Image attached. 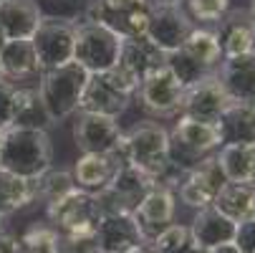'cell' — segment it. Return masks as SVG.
Returning <instances> with one entry per match:
<instances>
[{
	"label": "cell",
	"instance_id": "cell-31",
	"mask_svg": "<svg viewBox=\"0 0 255 253\" xmlns=\"http://www.w3.org/2000/svg\"><path fill=\"white\" fill-rule=\"evenodd\" d=\"M154 253H202V251L195 246L190 228L167 226L162 233L154 236Z\"/></svg>",
	"mask_w": 255,
	"mask_h": 253
},
{
	"label": "cell",
	"instance_id": "cell-8",
	"mask_svg": "<svg viewBox=\"0 0 255 253\" xmlns=\"http://www.w3.org/2000/svg\"><path fill=\"white\" fill-rule=\"evenodd\" d=\"M33 51L41 71H51L74 61V23L43 18L33 33Z\"/></svg>",
	"mask_w": 255,
	"mask_h": 253
},
{
	"label": "cell",
	"instance_id": "cell-13",
	"mask_svg": "<svg viewBox=\"0 0 255 253\" xmlns=\"http://www.w3.org/2000/svg\"><path fill=\"white\" fill-rule=\"evenodd\" d=\"M164 66H167V53H162L147 35H139V38H124V46H122V53L114 68H119L139 89V84L149 74H154V71Z\"/></svg>",
	"mask_w": 255,
	"mask_h": 253
},
{
	"label": "cell",
	"instance_id": "cell-30",
	"mask_svg": "<svg viewBox=\"0 0 255 253\" xmlns=\"http://www.w3.org/2000/svg\"><path fill=\"white\" fill-rule=\"evenodd\" d=\"M167 68L172 71V76H174L182 86H185V89L192 86V84H197L200 79L215 74V71H210V68H205L202 63H197L190 53H185L182 48L167 53Z\"/></svg>",
	"mask_w": 255,
	"mask_h": 253
},
{
	"label": "cell",
	"instance_id": "cell-26",
	"mask_svg": "<svg viewBox=\"0 0 255 253\" xmlns=\"http://www.w3.org/2000/svg\"><path fill=\"white\" fill-rule=\"evenodd\" d=\"M35 198H38V180H23L0 167V215L3 218Z\"/></svg>",
	"mask_w": 255,
	"mask_h": 253
},
{
	"label": "cell",
	"instance_id": "cell-44",
	"mask_svg": "<svg viewBox=\"0 0 255 253\" xmlns=\"http://www.w3.org/2000/svg\"><path fill=\"white\" fill-rule=\"evenodd\" d=\"M3 134H5V132H0V150H3Z\"/></svg>",
	"mask_w": 255,
	"mask_h": 253
},
{
	"label": "cell",
	"instance_id": "cell-16",
	"mask_svg": "<svg viewBox=\"0 0 255 253\" xmlns=\"http://www.w3.org/2000/svg\"><path fill=\"white\" fill-rule=\"evenodd\" d=\"M129 101H131V94L122 91L109 74H94L86 81V89L81 94V106L79 109L117 119L129 106Z\"/></svg>",
	"mask_w": 255,
	"mask_h": 253
},
{
	"label": "cell",
	"instance_id": "cell-39",
	"mask_svg": "<svg viewBox=\"0 0 255 253\" xmlns=\"http://www.w3.org/2000/svg\"><path fill=\"white\" fill-rule=\"evenodd\" d=\"M0 253H25V246L18 236L0 233Z\"/></svg>",
	"mask_w": 255,
	"mask_h": 253
},
{
	"label": "cell",
	"instance_id": "cell-14",
	"mask_svg": "<svg viewBox=\"0 0 255 253\" xmlns=\"http://www.w3.org/2000/svg\"><path fill=\"white\" fill-rule=\"evenodd\" d=\"M228 183L220 165H217L215 157H205L200 160V165H195L187 177L182 180V185H179V200L190 205V208H210L217 190H220L223 185Z\"/></svg>",
	"mask_w": 255,
	"mask_h": 253
},
{
	"label": "cell",
	"instance_id": "cell-46",
	"mask_svg": "<svg viewBox=\"0 0 255 253\" xmlns=\"http://www.w3.org/2000/svg\"><path fill=\"white\" fill-rule=\"evenodd\" d=\"M0 81H5V79H3V68H0Z\"/></svg>",
	"mask_w": 255,
	"mask_h": 253
},
{
	"label": "cell",
	"instance_id": "cell-40",
	"mask_svg": "<svg viewBox=\"0 0 255 253\" xmlns=\"http://www.w3.org/2000/svg\"><path fill=\"white\" fill-rule=\"evenodd\" d=\"M202 253H240L233 243H228V246H217V248H210V251H202Z\"/></svg>",
	"mask_w": 255,
	"mask_h": 253
},
{
	"label": "cell",
	"instance_id": "cell-20",
	"mask_svg": "<svg viewBox=\"0 0 255 253\" xmlns=\"http://www.w3.org/2000/svg\"><path fill=\"white\" fill-rule=\"evenodd\" d=\"M43 15L33 0H5L0 5V28L8 41H30Z\"/></svg>",
	"mask_w": 255,
	"mask_h": 253
},
{
	"label": "cell",
	"instance_id": "cell-50",
	"mask_svg": "<svg viewBox=\"0 0 255 253\" xmlns=\"http://www.w3.org/2000/svg\"><path fill=\"white\" fill-rule=\"evenodd\" d=\"M253 218H255V213H253Z\"/></svg>",
	"mask_w": 255,
	"mask_h": 253
},
{
	"label": "cell",
	"instance_id": "cell-29",
	"mask_svg": "<svg viewBox=\"0 0 255 253\" xmlns=\"http://www.w3.org/2000/svg\"><path fill=\"white\" fill-rule=\"evenodd\" d=\"M182 51L190 53L197 63H202L210 71H217V66L223 63L220 43H217L215 33L205 30V28H192V33L187 35V41L182 43Z\"/></svg>",
	"mask_w": 255,
	"mask_h": 253
},
{
	"label": "cell",
	"instance_id": "cell-19",
	"mask_svg": "<svg viewBox=\"0 0 255 253\" xmlns=\"http://www.w3.org/2000/svg\"><path fill=\"white\" fill-rule=\"evenodd\" d=\"M220 43L223 58H235L253 53V38H255V23L250 20L248 10H233L220 20V28L215 33Z\"/></svg>",
	"mask_w": 255,
	"mask_h": 253
},
{
	"label": "cell",
	"instance_id": "cell-43",
	"mask_svg": "<svg viewBox=\"0 0 255 253\" xmlns=\"http://www.w3.org/2000/svg\"><path fill=\"white\" fill-rule=\"evenodd\" d=\"M8 43V38H5V33H3V28H0V48H3Z\"/></svg>",
	"mask_w": 255,
	"mask_h": 253
},
{
	"label": "cell",
	"instance_id": "cell-35",
	"mask_svg": "<svg viewBox=\"0 0 255 253\" xmlns=\"http://www.w3.org/2000/svg\"><path fill=\"white\" fill-rule=\"evenodd\" d=\"M195 20L220 23L230 13V0H185Z\"/></svg>",
	"mask_w": 255,
	"mask_h": 253
},
{
	"label": "cell",
	"instance_id": "cell-9",
	"mask_svg": "<svg viewBox=\"0 0 255 253\" xmlns=\"http://www.w3.org/2000/svg\"><path fill=\"white\" fill-rule=\"evenodd\" d=\"M230 104H233V99L223 89L217 74H210V76H205L197 84H192V86L185 89V94H182V104H179V112H182V117H187V119L217 124Z\"/></svg>",
	"mask_w": 255,
	"mask_h": 253
},
{
	"label": "cell",
	"instance_id": "cell-41",
	"mask_svg": "<svg viewBox=\"0 0 255 253\" xmlns=\"http://www.w3.org/2000/svg\"><path fill=\"white\" fill-rule=\"evenodd\" d=\"M185 0H152V5H182Z\"/></svg>",
	"mask_w": 255,
	"mask_h": 253
},
{
	"label": "cell",
	"instance_id": "cell-42",
	"mask_svg": "<svg viewBox=\"0 0 255 253\" xmlns=\"http://www.w3.org/2000/svg\"><path fill=\"white\" fill-rule=\"evenodd\" d=\"M248 15H250V20L255 23V0H253V5H250V10H248Z\"/></svg>",
	"mask_w": 255,
	"mask_h": 253
},
{
	"label": "cell",
	"instance_id": "cell-25",
	"mask_svg": "<svg viewBox=\"0 0 255 253\" xmlns=\"http://www.w3.org/2000/svg\"><path fill=\"white\" fill-rule=\"evenodd\" d=\"M0 68H3V79L20 81L33 74H38V58H35L30 41H8L0 48Z\"/></svg>",
	"mask_w": 255,
	"mask_h": 253
},
{
	"label": "cell",
	"instance_id": "cell-45",
	"mask_svg": "<svg viewBox=\"0 0 255 253\" xmlns=\"http://www.w3.org/2000/svg\"><path fill=\"white\" fill-rule=\"evenodd\" d=\"M250 104V109H253V114H255V101H248Z\"/></svg>",
	"mask_w": 255,
	"mask_h": 253
},
{
	"label": "cell",
	"instance_id": "cell-2",
	"mask_svg": "<svg viewBox=\"0 0 255 253\" xmlns=\"http://www.w3.org/2000/svg\"><path fill=\"white\" fill-rule=\"evenodd\" d=\"M89 76L91 74H86L76 61L51 68V71H41L38 96L43 101V109H46L51 124L68 119L81 106V94L86 89Z\"/></svg>",
	"mask_w": 255,
	"mask_h": 253
},
{
	"label": "cell",
	"instance_id": "cell-7",
	"mask_svg": "<svg viewBox=\"0 0 255 253\" xmlns=\"http://www.w3.org/2000/svg\"><path fill=\"white\" fill-rule=\"evenodd\" d=\"M48 221L53 223V231L71 236V233H89L96 231L99 221H101V210L96 203V195L84 193V190H74L66 198L56 200L48 205Z\"/></svg>",
	"mask_w": 255,
	"mask_h": 253
},
{
	"label": "cell",
	"instance_id": "cell-10",
	"mask_svg": "<svg viewBox=\"0 0 255 253\" xmlns=\"http://www.w3.org/2000/svg\"><path fill=\"white\" fill-rule=\"evenodd\" d=\"M122 127L114 117L81 112L74 124V142L84 155H112L119 147Z\"/></svg>",
	"mask_w": 255,
	"mask_h": 253
},
{
	"label": "cell",
	"instance_id": "cell-48",
	"mask_svg": "<svg viewBox=\"0 0 255 253\" xmlns=\"http://www.w3.org/2000/svg\"><path fill=\"white\" fill-rule=\"evenodd\" d=\"M0 226H3V215H0Z\"/></svg>",
	"mask_w": 255,
	"mask_h": 253
},
{
	"label": "cell",
	"instance_id": "cell-5",
	"mask_svg": "<svg viewBox=\"0 0 255 253\" xmlns=\"http://www.w3.org/2000/svg\"><path fill=\"white\" fill-rule=\"evenodd\" d=\"M152 10V0H91L84 20L101 23L122 38H139L147 33Z\"/></svg>",
	"mask_w": 255,
	"mask_h": 253
},
{
	"label": "cell",
	"instance_id": "cell-11",
	"mask_svg": "<svg viewBox=\"0 0 255 253\" xmlns=\"http://www.w3.org/2000/svg\"><path fill=\"white\" fill-rule=\"evenodd\" d=\"M192 28L195 25H192L190 15L182 10V5H154L144 35H147L162 53H172V51L182 48V43L187 41Z\"/></svg>",
	"mask_w": 255,
	"mask_h": 253
},
{
	"label": "cell",
	"instance_id": "cell-33",
	"mask_svg": "<svg viewBox=\"0 0 255 253\" xmlns=\"http://www.w3.org/2000/svg\"><path fill=\"white\" fill-rule=\"evenodd\" d=\"M25 253H61V236L53 228H30L23 238Z\"/></svg>",
	"mask_w": 255,
	"mask_h": 253
},
{
	"label": "cell",
	"instance_id": "cell-51",
	"mask_svg": "<svg viewBox=\"0 0 255 253\" xmlns=\"http://www.w3.org/2000/svg\"><path fill=\"white\" fill-rule=\"evenodd\" d=\"M253 188H255V183H253Z\"/></svg>",
	"mask_w": 255,
	"mask_h": 253
},
{
	"label": "cell",
	"instance_id": "cell-15",
	"mask_svg": "<svg viewBox=\"0 0 255 253\" xmlns=\"http://www.w3.org/2000/svg\"><path fill=\"white\" fill-rule=\"evenodd\" d=\"M139 99L144 104V109H149L152 114H174L179 112V104H182V94H185V86H182L174 76L172 71L164 66L154 74H149L139 84Z\"/></svg>",
	"mask_w": 255,
	"mask_h": 253
},
{
	"label": "cell",
	"instance_id": "cell-36",
	"mask_svg": "<svg viewBox=\"0 0 255 253\" xmlns=\"http://www.w3.org/2000/svg\"><path fill=\"white\" fill-rule=\"evenodd\" d=\"M61 251H63V253H99L96 231L63 236V238H61Z\"/></svg>",
	"mask_w": 255,
	"mask_h": 253
},
{
	"label": "cell",
	"instance_id": "cell-4",
	"mask_svg": "<svg viewBox=\"0 0 255 253\" xmlns=\"http://www.w3.org/2000/svg\"><path fill=\"white\" fill-rule=\"evenodd\" d=\"M127 162L157 180L169 162V132L157 122H139L124 134Z\"/></svg>",
	"mask_w": 255,
	"mask_h": 253
},
{
	"label": "cell",
	"instance_id": "cell-38",
	"mask_svg": "<svg viewBox=\"0 0 255 253\" xmlns=\"http://www.w3.org/2000/svg\"><path fill=\"white\" fill-rule=\"evenodd\" d=\"M233 246L240 253H255V218H248V221L238 223Z\"/></svg>",
	"mask_w": 255,
	"mask_h": 253
},
{
	"label": "cell",
	"instance_id": "cell-12",
	"mask_svg": "<svg viewBox=\"0 0 255 253\" xmlns=\"http://www.w3.org/2000/svg\"><path fill=\"white\" fill-rule=\"evenodd\" d=\"M144 231L134 213H117L101 215L96 226V243L99 253H134L144 248Z\"/></svg>",
	"mask_w": 255,
	"mask_h": 253
},
{
	"label": "cell",
	"instance_id": "cell-34",
	"mask_svg": "<svg viewBox=\"0 0 255 253\" xmlns=\"http://www.w3.org/2000/svg\"><path fill=\"white\" fill-rule=\"evenodd\" d=\"M41 15L48 20H66L74 23L81 13V0H33Z\"/></svg>",
	"mask_w": 255,
	"mask_h": 253
},
{
	"label": "cell",
	"instance_id": "cell-6",
	"mask_svg": "<svg viewBox=\"0 0 255 253\" xmlns=\"http://www.w3.org/2000/svg\"><path fill=\"white\" fill-rule=\"evenodd\" d=\"M154 180L147 177L144 172H139L131 165L119 167L117 177L112 180V185L106 190H101L96 195L99 210L101 215H117V213H134L136 205L144 200L149 190H154Z\"/></svg>",
	"mask_w": 255,
	"mask_h": 253
},
{
	"label": "cell",
	"instance_id": "cell-27",
	"mask_svg": "<svg viewBox=\"0 0 255 253\" xmlns=\"http://www.w3.org/2000/svg\"><path fill=\"white\" fill-rule=\"evenodd\" d=\"M223 134V144H235V142H255V114L250 104L233 101L225 114L217 122Z\"/></svg>",
	"mask_w": 255,
	"mask_h": 253
},
{
	"label": "cell",
	"instance_id": "cell-37",
	"mask_svg": "<svg viewBox=\"0 0 255 253\" xmlns=\"http://www.w3.org/2000/svg\"><path fill=\"white\" fill-rule=\"evenodd\" d=\"M13 104H15V86L10 81H0V132L13 127Z\"/></svg>",
	"mask_w": 255,
	"mask_h": 253
},
{
	"label": "cell",
	"instance_id": "cell-22",
	"mask_svg": "<svg viewBox=\"0 0 255 253\" xmlns=\"http://www.w3.org/2000/svg\"><path fill=\"white\" fill-rule=\"evenodd\" d=\"M134 218L139 221L144 236L152 233H162L167 226H172V218H174V195L172 190H164V188H154L144 195V200L136 205L134 210Z\"/></svg>",
	"mask_w": 255,
	"mask_h": 253
},
{
	"label": "cell",
	"instance_id": "cell-18",
	"mask_svg": "<svg viewBox=\"0 0 255 253\" xmlns=\"http://www.w3.org/2000/svg\"><path fill=\"white\" fill-rule=\"evenodd\" d=\"M119 167H124V165L119 162V157L114 152L112 155H81L71 175H74V183L79 190L99 195L101 190L112 185Z\"/></svg>",
	"mask_w": 255,
	"mask_h": 253
},
{
	"label": "cell",
	"instance_id": "cell-24",
	"mask_svg": "<svg viewBox=\"0 0 255 253\" xmlns=\"http://www.w3.org/2000/svg\"><path fill=\"white\" fill-rule=\"evenodd\" d=\"M212 208L238 226V223L253 218V213H255V188L253 185H240V183H225L220 190H217V195L212 200Z\"/></svg>",
	"mask_w": 255,
	"mask_h": 253
},
{
	"label": "cell",
	"instance_id": "cell-32",
	"mask_svg": "<svg viewBox=\"0 0 255 253\" xmlns=\"http://www.w3.org/2000/svg\"><path fill=\"white\" fill-rule=\"evenodd\" d=\"M76 190V183H74V175L66 172V170H46L41 177H38V198H43L48 205L66 198L68 193Z\"/></svg>",
	"mask_w": 255,
	"mask_h": 253
},
{
	"label": "cell",
	"instance_id": "cell-49",
	"mask_svg": "<svg viewBox=\"0 0 255 253\" xmlns=\"http://www.w3.org/2000/svg\"><path fill=\"white\" fill-rule=\"evenodd\" d=\"M3 3H5V0H0V5H3Z\"/></svg>",
	"mask_w": 255,
	"mask_h": 253
},
{
	"label": "cell",
	"instance_id": "cell-21",
	"mask_svg": "<svg viewBox=\"0 0 255 253\" xmlns=\"http://www.w3.org/2000/svg\"><path fill=\"white\" fill-rule=\"evenodd\" d=\"M235 231H238V226L210 205V208H202L195 215L190 236H192V241H195V246L200 251H210V248H217V246L233 243L235 241Z\"/></svg>",
	"mask_w": 255,
	"mask_h": 253
},
{
	"label": "cell",
	"instance_id": "cell-3",
	"mask_svg": "<svg viewBox=\"0 0 255 253\" xmlns=\"http://www.w3.org/2000/svg\"><path fill=\"white\" fill-rule=\"evenodd\" d=\"M124 38L112 28L101 23L81 20L74 23V61L86 71V74H106L114 68L122 53Z\"/></svg>",
	"mask_w": 255,
	"mask_h": 253
},
{
	"label": "cell",
	"instance_id": "cell-23",
	"mask_svg": "<svg viewBox=\"0 0 255 253\" xmlns=\"http://www.w3.org/2000/svg\"><path fill=\"white\" fill-rule=\"evenodd\" d=\"M215 160L228 183H240V185L255 183V142L223 144Z\"/></svg>",
	"mask_w": 255,
	"mask_h": 253
},
{
	"label": "cell",
	"instance_id": "cell-28",
	"mask_svg": "<svg viewBox=\"0 0 255 253\" xmlns=\"http://www.w3.org/2000/svg\"><path fill=\"white\" fill-rule=\"evenodd\" d=\"M51 124L43 101L38 96V89H15V104H13V127L20 129H43Z\"/></svg>",
	"mask_w": 255,
	"mask_h": 253
},
{
	"label": "cell",
	"instance_id": "cell-47",
	"mask_svg": "<svg viewBox=\"0 0 255 253\" xmlns=\"http://www.w3.org/2000/svg\"><path fill=\"white\" fill-rule=\"evenodd\" d=\"M253 53H255V38H253Z\"/></svg>",
	"mask_w": 255,
	"mask_h": 253
},
{
	"label": "cell",
	"instance_id": "cell-17",
	"mask_svg": "<svg viewBox=\"0 0 255 253\" xmlns=\"http://www.w3.org/2000/svg\"><path fill=\"white\" fill-rule=\"evenodd\" d=\"M215 74L233 101H255V53L223 58Z\"/></svg>",
	"mask_w": 255,
	"mask_h": 253
},
{
	"label": "cell",
	"instance_id": "cell-1",
	"mask_svg": "<svg viewBox=\"0 0 255 253\" xmlns=\"http://www.w3.org/2000/svg\"><path fill=\"white\" fill-rule=\"evenodd\" d=\"M53 162V144L48 132L43 129H20L10 127L3 134V150H0V167L23 177L38 180Z\"/></svg>",
	"mask_w": 255,
	"mask_h": 253
}]
</instances>
